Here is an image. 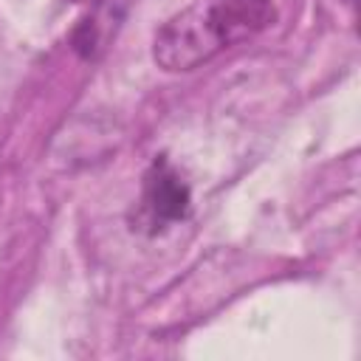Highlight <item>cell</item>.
<instances>
[{"instance_id":"cell-2","label":"cell","mask_w":361,"mask_h":361,"mask_svg":"<svg viewBox=\"0 0 361 361\" xmlns=\"http://www.w3.org/2000/svg\"><path fill=\"white\" fill-rule=\"evenodd\" d=\"M189 203L192 195L180 172L164 155L155 158L144 172V183H141V212L149 220V226L164 228L169 223L183 220L189 214Z\"/></svg>"},{"instance_id":"cell-3","label":"cell","mask_w":361,"mask_h":361,"mask_svg":"<svg viewBox=\"0 0 361 361\" xmlns=\"http://www.w3.org/2000/svg\"><path fill=\"white\" fill-rule=\"evenodd\" d=\"M121 0H102L93 6V14L85 17L73 34H71V45L82 59H96L102 56V51L107 48V42L116 37L118 20L124 14V8H118Z\"/></svg>"},{"instance_id":"cell-4","label":"cell","mask_w":361,"mask_h":361,"mask_svg":"<svg viewBox=\"0 0 361 361\" xmlns=\"http://www.w3.org/2000/svg\"><path fill=\"white\" fill-rule=\"evenodd\" d=\"M68 3H76V6H96V3H102V0H68Z\"/></svg>"},{"instance_id":"cell-1","label":"cell","mask_w":361,"mask_h":361,"mask_svg":"<svg viewBox=\"0 0 361 361\" xmlns=\"http://www.w3.org/2000/svg\"><path fill=\"white\" fill-rule=\"evenodd\" d=\"M274 20V0H195L158 28L152 59L169 73H186L212 62L220 51L262 34Z\"/></svg>"}]
</instances>
